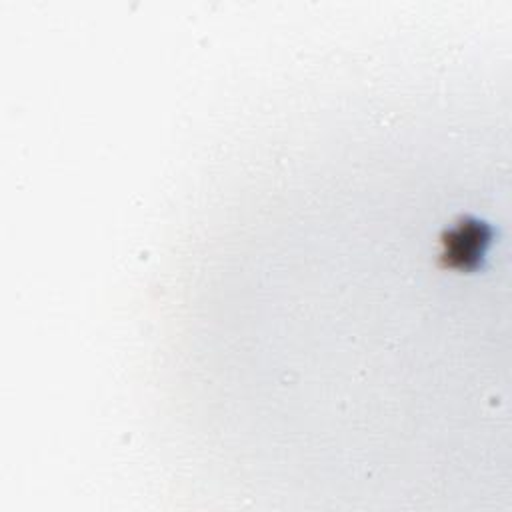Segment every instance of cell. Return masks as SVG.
Masks as SVG:
<instances>
[{"label": "cell", "instance_id": "cell-1", "mask_svg": "<svg viewBox=\"0 0 512 512\" xmlns=\"http://www.w3.org/2000/svg\"><path fill=\"white\" fill-rule=\"evenodd\" d=\"M490 240L492 228L486 222L462 216L442 232L438 260L444 268L472 272L480 266Z\"/></svg>", "mask_w": 512, "mask_h": 512}]
</instances>
